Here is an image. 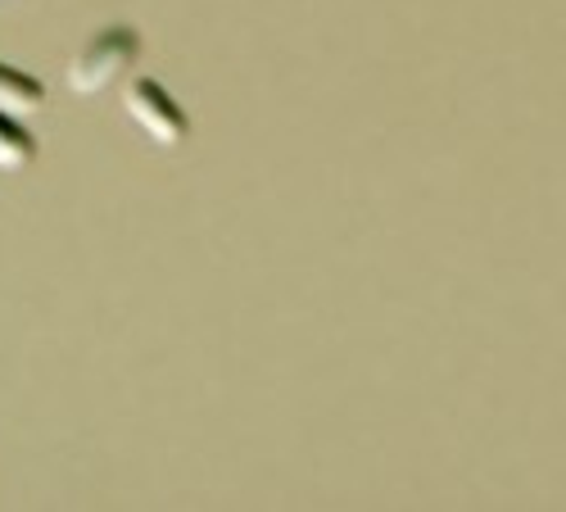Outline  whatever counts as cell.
<instances>
[{
	"instance_id": "3",
	"label": "cell",
	"mask_w": 566,
	"mask_h": 512,
	"mask_svg": "<svg viewBox=\"0 0 566 512\" xmlns=\"http://www.w3.org/2000/svg\"><path fill=\"white\" fill-rule=\"evenodd\" d=\"M45 105V86L10 64H0V114H14V118H32Z\"/></svg>"
},
{
	"instance_id": "1",
	"label": "cell",
	"mask_w": 566,
	"mask_h": 512,
	"mask_svg": "<svg viewBox=\"0 0 566 512\" xmlns=\"http://www.w3.org/2000/svg\"><path fill=\"white\" fill-rule=\"evenodd\" d=\"M136 55H140V36L132 28H105L69 60V86L77 96H96V91H105L132 69Z\"/></svg>"
},
{
	"instance_id": "4",
	"label": "cell",
	"mask_w": 566,
	"mask_h": 512,
	"mask_svg": "<svg viewBox=\"0 0 566 512\" xmlns=\"http://www.w3.org/2000/svg\"><path fill=\"white\" fill-rule=\"evenodd\" d=\"M36 159V136L14 118V114H0V168L19 173Z\"/></svg>"
},
{
	"instance_id": "2",
	"label": "cell",
	"mask_w": 566,
	"mask_h": 512,
	"mask_svg": "<svg viewBox=\"0 0 566 512\" xmlns=\"http://www.w3.org/2000/svg\"><path fill=\"white\" fill-rule=\"evenodd\" d=\"M123 105H127V118H132L140 132H146L155 146H164V150L181 146L186 132H191V123H186L181 105L168 96L159 82H150V77H136V82L123 91Z\"/></svg>"
}]
</instances>
